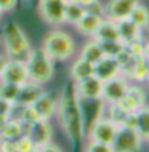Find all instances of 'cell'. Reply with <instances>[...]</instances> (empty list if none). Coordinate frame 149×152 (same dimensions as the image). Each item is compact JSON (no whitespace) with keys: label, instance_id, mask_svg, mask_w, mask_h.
Here are the masks:
<instances>
[{"label":"cell","instance_id":"8d00e7d4","mask_svg":"<svg viewBox=\"0 0 149 152\" xmlns=\"http://www.w3.org/2000/svg\"><path fill=\"white\" fill-rule=\"evenodd\" d=\"M6 57H3V56H0V74H2V71H3V68H5V63H6Z\"/></svg>","mask_w":149,"mask_h":152},{"label":"cell","instance_id":"d590c367","mask_svg":"<svg viewBox=\"0 0 149 152\" xmlns=\"http://www.w3.org/2000/svg\"><path fill=\"white\" fill-rule=\"evenodd\" d=\"M143 57L149 61V40L145 42V46H143Z\"/></svg>","mask_w":149,"mask_h":152},{"label":"cell","instance_id":"f35d334b","mask_svg":"<svg viewBox=\"0 0 149 152\" xmlns=\"http://www.w3.org/2000/svg\"><path fill=\"white\" fill-rule=\"evenodd\" d=\"M25 2H29V3H34V2H39V0H25Z\"/></svg>","mask_w":149,"mask_h":152},{"label":"cell","instance_id":"603a6c76","mask_svg":"<svg viewBox=\"0 0 149 152\" xmlns=\"http://www.w3.org/2000/svg\"><path fill=\"white\" fill-rule=\"evenodd\" d=\"M148 74H149V63H148V60L145 57L134 60L132 66L125 72L126 77L135 80V82H146Z\"/></svg>","mask_w":149,"mask_h":152},{"label":"cell","instance_id":"8992f818","mask_svg":"<svg viewBox=\"0 0 149 152\" xmlns=\"http://www.w3.org/2000/svg\"><path fill=\"white\" fill-rule=\"evenodd\" d=\"M68 0H39V11L43 22L52 26L65 23V6Z\"/></svg>","mask_w":149,"mask_h":152},{"label":"cell","instance_id":"8fae6325","mask_svg":"<svg viewBox=\"0 0 149 152\" xmlns=\"http://www.w3.org/2000/svg\"><path fill=\"white\" fill-rule=\"evenodd\" d=\"M26 135L32 140L36 151H39L46 143L52 141V126L48 120H36L26 128Z\"/></svg>","mask_w":149,"mask_h":152},{"label":"cell","instance_id":"484cf974","mask_svg":"<svg viewBox=\"0 0 149 152\" xmlns=\"http://www.w3.org/2000/svg\"><path fill=\"white\" fill-rule=\"evenodd\" d=\"M128 19L132 22L135 26H138L140 29L148 28V26H149V10L138 2V3L132 8V11H131V14H129Z\"/></svg>","mask_w":149,"mask_h":152},{"label":"cell","instance_id":"d6986e66","mask_svg":"<svg viewBox=\"0 0 149 152\" xmlns=\"http://www.w3.org/2000/svg\"><path fill=\"white\" fill-rule=\"evenodd\" d=\"M94 40L97 42H106V40H118V31H117V23L109 19H103L99 25V28L95 29Z\"/></svg>","mask_w":149,"mask_h":152},{"label":"cell","instance_id":"d4e9b609","mask_svg":"<svg viewBox=\"0 0 149 152\" xmlns=\"http://www.w3.org/2000/svg\"><path fill=\"white\" fill-rule=\"evenodd\" d=\"M129 111L125 108L120 102L117 103H109V109H108V118L115 123L117 126H125V123L129 117Z\"/></svg>","mask_w":149,"mask_h":152},{"label":"cell","instance_id":"ac0fdd59","mask_svg":"<svg viewBox=\"0 0 149 152\" xmlns=\"http://www.w3.org/2000/svg\"><path fill=\"white\" fill-rule=\"evenodd\" d=\"M117 23V31H118V40L126 45L129 42H134V40H140V35H142V29L135 26L129 19H123Z\"/></svg>","mask_w":149,"mask_h":152},{"label":"cell","instance_id":"83f0119b","mask_svg":"<svg viewBox=\"0 0 149 152\" xmlns=\"http://www.w3.org/2000/svg\"><path fill=\"white\" fill-rule=\"evenodd\" d=\"M19 88H20V85L2 82L0 83V97L5 98V100H8V102H11V103H14L17 94H19Z\"/></svg>","mask_w":149,"mask_h":152},{"label":"cell","instance_id":"7c38bea8","mask_svg":"<svg viewBox=\"0 0 149 152\" xmlns=\"http://www.w3.org/2000/svg\"><path fill=\"white\" fill-rule=\"evenodd\" d=\"M138 3V0H109L103 8V15L109 20L120 22L128 19L132 8Z\"/></svg>","mask_w":149,"mask_h":152},{"label":"cell","instance_id":"74e56055","mask_svg":"<svg viewBox=\"0 0 149 152\" xmlns=\"http://www.w3.org/2000/svg\"><path fill=\"white\" fill-rule=\"evenodd\" d=\"M6 121H8V117H5V115H0V131L3 129V126L6 124Z\"/></svg>","mask_w":149,"mask_h":152},{"label":"cell","instance_id":"4316f807","mask_svg":"<svg viewBox=\"0 0 149 152\" xmlns=\"http://www.w3.org/2000/svg\"><path fill=\"white\" fill-rule=\"evenodd\" d=\"M85 8H82L80 5L77 3H72V2H66V6H65V22L66 23H72L75 25L78 20L82 19V15L85 14Z\"/></svg>","mask_w":149,"mask_h":152},{"label":"cell","instance_id":"9a60e30c","mask_svg":"<svg viewBox=\"0 0 149 152\" xmlns=\"http://www.w3.org/2000/svg\"><path fill=\"white\" fill-rule=\"evenodd\" d=\"M45 92L40 83H36V82H25L20 85L19 88V94L15 97V102L14 103H19V104H25V106H29L32 104L37 98Z\"/></svg>","mask_w":149,"mask_h":152},{"label":"cell","instance_id":"f1b7e54d","mask_svg":"<svg viewBox=\"0 0 149 152\" xmlns=\"http://www.w3.org/2000/svg\"><path fill=\"white\" fill-rule=\"evenodd\" d=\"M99 43L102 46L103 54L106 57H115L125 46L120 40H106V42H99Z\"/></svg>","mask_w":149,"mask_h":152},{"label":"cell","instance_id":"ffe728a7","mask_svg":"<svg viewBox=\"0 0 149 152\" xmlns=\"http://www.w3.org/2000/svg\"><path fill=\"white\" fill-rule=\"evenodd\" d=\"M91 75H94V65L85 58H78L77 61H74V65L71 66V71H69V77L72 78L74 83L91 77Z\"/></svg>","mask_w":149,"mask_h":152},{"label":"cell","instance_id":"5bb4252c","mask_svg":"<svg viewBox=\"0 0 149 152\" xmlns=\"http://www.w3.org/2000/svg\"><path fill=\"white\" fill-rule=\"evenodd\" d=\"M120 74H121V68L114 57L104 56L102 60H99L97 63L94 65V75L97 78H100L102 82H106V80L114 78Z\"/></svg>","mask_w":149,"mask_h":152},{"label":"cell","instance_id":"30bf717a","mask_svg":"<svg viewBox=\"0 0 149 152\" xmlns=\"http://www.w3.org/2000/svg\"><path fill=\"white\" fill-rule=\"evenodd\" d=\"M128 82L123 75H117L114 78H109L106 82H103V97L102 100L104 103H117L121 102V98L125 97L128 91Z\"/></svg>","mask_w":149,"mask_h":152},{"label":"cell","instance_id":"44dd1931","mask_svg":"<svg viewBox=\"0 0 149 152\" xmlns=\"http://www.w3.org/2000/svg\"><path fill=\"white\" fill-rule=\"evenodd\" d=\"M23 134H26V126L22 121L8 118L3 129L0 131V140H11V141H14L19 137H22Z\"/></svg>","mask_w":149,"mask_h":152},{"label":"cell","instance_id":"4fadbf2b","mask_svg":"<svg viewBox=\"0 0 149 152\" xmlns=\"http://www.w3.org/2000/svg\"><path fill=\"white\" fill-rule=\"evenodd\" d=\"M31 108L36 111L37 117L40 120H49L51 117H54L56 112H57V98L49 92H43L37 100L31 104Z\"/></svg>","mask_w":149,"mask_h":152},{"label":"cell","instance_id":"3957f363","mask_svg":"<svg viewBox=\"0 0 149 152\" xmlns=\"http://www.w3.org/2000/svg\"><path fill=\"white\" fill-rule=\"evenodd\" d=\"M3 45H5V52L8 58L26 60L31 51L28 37L25 35L20 26L12 20L8 22L3 29Z\"/></svg>","mask_w":149,"mask_h":152},{"label":"cell","instance_id":"60d3db41","mask_svg":"<svg viewBox=\"0 0 149 152\" xmlns=\"http://www.w3.org/2000/svg\"><path fill=\"white\" fill-rule=\"evenodd\" d=\"M148 63H149V61H148Z\"/></svg>","mask_w":149,"mask_h":152},{"label":"cell","instance_id":"e575fe53","mask_svg":"<svg viewBox=\"0 0 149 152\" xmlns=\"http://www.w3.org/2000/svg\"><path fill=\"white\" fill-rule=\"evenodd\" d=\"M19 0H0V10L2 11H12L17 6Z\"/></svg>","mask_w":149,"mask_h":152},{"label":"cell","instance_id":"f546056e","mask_svg":"<svg viewBox=\"0 0 149 152\" xmlns=\"http://www.w3.org/2000/svg\"><path fill=\"white\" fill-rule=\"evenodd\" d=\"M14 143H15V152H32V151H36L32 140L26 135V134H23L22 137L14 140Z\"/></svg>","mask_w":149,"mask_h":152},{"label":"cell","instance_id":"cb8c5ba5","mask_svg":"<svg viewBox=\"0 0 149 152\" xmlns=\"http://www.w3.org/2000/svg\"><path fill=\"white\" fill-rule=\"evenodd\" d=\"M104 57L103 54V51H102V46H100V43L97 40H91V42H88L82 52H80V58H85L88 61H91L92 65H95L99 60H102Z\"/></svg>","mask_w":149,"mask_h":152},{"label":"cell","instance_id":"836d02e7","mask_svg":"<svg viewBox=\"0 0 149 152\" xmlns=\"http://www.w3.org/2000/svg\"><path fill=\"white\" fill-rule=\"evenodd\" d=\"M11 106H12L11 102H8V100L0 97V115L8 117V115H9V111H11Z\"/></svg>","mask_w":149,"mask_h":152},{"label":"cell","instance_id":"1f68e13d","mask_svg":"<svg viewBox=\"0 0 149 152\" xmlns=\"http://www.w3.org/2000/svg\"><path fill=\"white\" fill-rule=\"evenodd\" d=\"M69 2L80 5L82 8H85L86 11H97V12L103 14V8H102L99 0H69Z\"/></svg>","mask_w":149,"mask_h":152},{"label":"cell","instance_id":"b9f144b4","mask_svg":"<svg viewBox=\"0 0 149 152\" xmlns=\"http://www.w3.org/2000/svg\"><path fill=\"white\" fill-rule=\"evenodd\" d=\"M148 141H149V140H148Z\"/></svg>","mask_w":149,"mask_h":152},{"label":"cell","instance_id":"6da1fadb","mask_svg":"<svg viewBox=\"0 0 149 152\" xmlns=\"http://www.w3.org/2000/svg\"><path fill=\"white\" fill-rule=\"evenodd\" d=\"M57 115L65 134L78 148L85 135V115L82 108V100L75 91V83H68L57 102Z\"/></svg>","mask_w":149,"mask_h":152},{"label":"cell","instance_id":"e0dca14e","mask_svg":"<svg viewBox=\"0 0 149 152\" xmlns=\"http://www.w3.org/2000/svg\"><path fill=\"white\" fill-rule=\"evenodd\" d=\"M121 104L129 111V112H135L138 111L142 106L146 104V92L138 86H128V91L125 97L121 98Z\"/></svg>","mask_w":149,"mask_h":152},{"label":"cell","instance_id":"ba28073f","mask_svg":"<svg viewBox=\"0 0 149 152\" xmlns=\"http://www.w3.org/2000/svg\"><path fill=\"white\" fill-rule=\"evenodd\" d=\"M117 131H118V126L115 123H112L106 117H99L89 126V140H95V141L106 143V145H112Z\"/></svg>","mask_w":149,"mask_h":152},{"label":"cell","instance_id":"277c9868","mask_svg":"<svg viewBox=\"0 0 149 152\" xmlns=\"http://www.w3.org/2000/svg\"><path fill=\"white\" fill-rule=\"evenodd\" d=\"M43 51L52 61H65L74 54L75 43L71 35L63 31H49L43 40Z\"/></svg>","mask_w":149,"mask_h":152},{"label":"cell","instance_id":"9c48e42d","mask_svg":"<svg viewBox=\"0 0 149 152\" xmlns=\"http://www.w3.org/2000/svg\"><path fill=\"white\" fill-rule=\"evenodd\" d=\"M0 78H2V82L14 83V85H22L28 82V71H26L25 60L8 58L2 74H0Z\"/></svg>","mask_w":149,"mask_h":152},{"label":"cell","instance_id":"ab89813d","mask_svg":"<svg viewBox=\"0 0 149 152\" xmlns=\"http://www.w3.org/2000/svg\"><path fill=\"white\" fill-rule=\"evenodd\" d=\"M2 12H3V11H2V10H0V15H2Z\"/></svg>","mask_w":149,"mask_h":152},{"label":"cell","instance_id":"5b68a950","mask_svg":"<svg viewBox=\"0 0 149 152\" xmlns=\"http://www.w3.org/2000/svg\"><path fill=\"white\" fill-rule=\"evenodd\" d=\"M143 138L132 128L118 126V131L112 141V152H132L142 148Z\"/></svg>","mask_w":149,"mask_h":152},{"label":"cell","instance_id":"2e32d148","mask_svg":"<svg viewBox=\"0 0 149 152\" xmlns=\"http://www.w3.org/2000/svg\"><path fill=\"white\" fill-rule=\"evenodd\" d=\"M103 20V14L97 12V11H85V14L82 15V19L75 23L77 31L83 34V35H89L92 37L95 29L99 28L100 22Z\"/></svg>","mask_w":149,"mask_h":152},{"label":"cell","instance_id":"7a4b0ae2","mask_svg":"<svg viewBox=\"0 0 149 152\" xmlns=\"http://www.w3.org/2000/svg\"><path fill=\"white\" fill-rule=\"evenodd\" d=\"M25 63L28 71V80L31 82L43 85L54 77V61L43 51V48L31 49Z\"/></svg>","mask_w":149,"mask_h":152},{"label":"cell","instance_id":"d6a6232c","mask_svg":"<svg viewBox=\"0 0 149 152\" xmlns=\"http://www.w3.org/2000/svg\"><path fill=\"white\" fill-rule=\"evenodd\" d=\"M86 151H89V152H112V146L106 145V143H102V141L89 140V145L86 146Z\"/></svg>","mask_w":149,"mask_h":152},{"label":"cell","instance_id":"4dcf8cb0","mask_svg":"<svg viewBox=\"0 0 149 152\" xmlns=\"http://www.w3.org/2000/svg\"><path fill=\"white\" fill-rule=\"evenodd\" d=\"M143 46H145V43L142 40H134V42H129V43L125 45L126 51L129 52L131 57H132L134 60L143 58Z\"/></svg>","mask_w":149,"mask_h":152},{"label":"cell","instance_id":"7402d4cb","mask_svg":"<svg viewBox=\"0 0 149 152\" xmlns=\"http://www.w3.org/2000/svg\"><path fill=\"white\" fill-rule=\"evenodd\" d=\"M135 131L143 141L149 140V106L146 104L135 111Z\"/></svg>","mask_w":149,"mask_h":152},{"label":"cell","instance_id":"52a82bcc","mask_svg":"<svg viewBox=\"0 0 149 152\" xmlns=\"http://www.w3.org/2000/svg\"><path fill=\"white\" fill-rule=\"evenodd\" d=\"M77 95L82 102H103V82L95 75L83 78L75 83Z\"/></svg>","mask_w":149,"mask_h":152}]
</instances>
